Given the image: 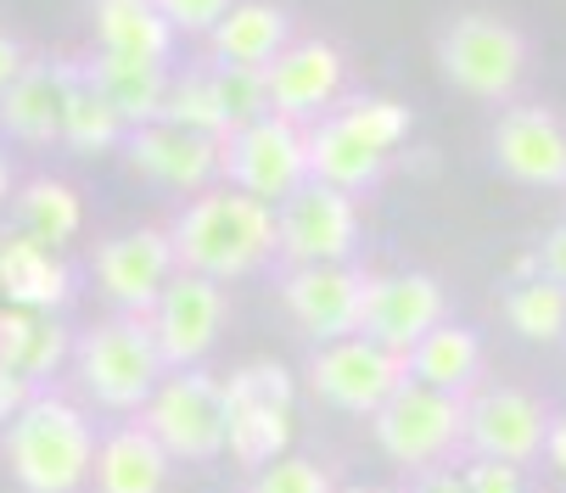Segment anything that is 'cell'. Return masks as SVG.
Segmentation results:
<instances>
[{"instance_id": "603a6c76", "label": "cell", "mask_w": 566, "mask_h": 493, "mask_svg": "<svg viewBox=\"0 0 566 493\" xmlns=\"http://www.w3.org/2000/svg\"><path fill=\"white\" fill-rule=\"evenodd\" d=\"M91 73V85L124 113V124H151V118H164V102H169V85H175V73L169 62H140V56H113V51H96L85 62Z\"/></svg>"}, {"instance_id": "4dcf8cb0", "label": "cell", "mask_w": 566, "mask_h": 493, "mask_svg": "<svg viewBox=\"0 0 566 493\" xmlns=\"http://www.w3.org/2000/svg\"><path fill=\"white\" fill-rule=\"evenodd\" d=\"M370 146H381V151H392V146H403V140H410V107H403V102H392V96H348L343 107H337Z\"/></svg>"}, {"instance_id": "484cf974", "label": "cell", "mask_w": 566, "mask_h": 493, "mask_svg": "<svg viewBox=\"0 0 566 493\" xmlns=\"http://www.w3.org/2000/svg\"><path fill=\"white\" fill-rule=\"evenodd\" d=\"M129 140V124L124 113L91 85L85 62H67V107H62V146L73 157H107V151H124Z\"/></svg>"}, {"instance_id": "d6a6232c", "label": "cell", "mask_w": 566, "mask_h": 493, "mask_svg": "<svg viewBox=\"0 0 566 493\" xmlns=\"http://www.w3.org/2000/svg\"><path fill=\"white\" fill-rule=\"evenodd\" d=\"M62 359H73L67 325H62L56 314H34V332H29V348H23V359H18V376H23L29 387H45V381L62 370Z\"/></svg>"}, {"instance_id": "f6af8a7d", "label": "cell", "mask_w": 566, "mask_h": 493, "mask_svg": "<svg viewBox=\"0 0 566 493\" xmlns=\"http://www.w3.org/2000/svg\"><path fill=\"white\" fill-rule=\"evenodd\" d=\"M348 493H387V487H348Z\"/></svg>"}, {"instance_id": "ab89813d", "label": "cell", "mask_w": 566, "mask_h": 493, "mask_svg": "<svg viewBox=\"0 0 566 493\" xmlns=\"http://www.w3.org/2000/svg\"><path fill=\"white\" fill-rule=\"evenodd\" d=\"M34 392H40V387H29L18 370H7V365H0V427H7V421L18 416V409H23Z\"/></svg>"}, {"instance_id": "9a60e30c", "label": "cell", "mask_w": 566, "mask_h": 493, "mask_svg": "<svg viewBox=\"0 0 566 493\" xmlns=\"http://www.w3.org/2000/svg\"><path fill=\"white\" fill-rule=\"evenodd\" d=\"M124 162H129V175H140L151 186L197 197V191L219 186V135H197L169 118H151V124L129 129Z\"/></svg>"}, {"instance_id": "277c9868", "label": "cell", "mask_w": 566, "mask_h": 493, "mask_svg": "<svg viewBox=\"0 0 566 493\" xmlns=\"http://www.w3.org/2000/svg\"><path fill=\"white\" fill-rule=\"evenodd\" d=\"M370 438L376 449L398 465V471H432L449 465L454 454H465V398L403 381L376 416H370Z\"/></svg>"}, {"instance_id": "d4e9b609", "label": "cell", "mask_w": 566, "mask_h": 493, "mask_svg": "<svg viewBox=\"0 0 566 493\" xmlns=\"http://www.w3.org/2000/svg\"><path fill=\"white\" fill-rule=\"evenodd\" d=\"M403 359H410V381L465 398L476 387V376H482V337L471 332V325H460V319H443Z\"/></svg>"}, {"instance_id": "6da1fadb", "label": "cell", "mask_w": 566, "mask_h": 493, "mask_svg": "<svg viewBox=\"0 0 566 493\" xmlns=\"http://www.w3.org/2000/svg\"><path fill=\"white\" fill-rule=\"evenodd\" d=\"M169 241L180 270L213 275V281H241L281 259V230H275V202L241 191V186H208L197 191L175 219Z\"/></svg>"}, {"instance_id": "cb8c5ba5", "label": "cell", "mask_w": 566, "mask_h": 493, "mask_svg": "<svg viewBox=\"0 0 566 493\" xmlns=\"http://www.w3.org/2000/svg\"><path fill=\"white\" fill-rule=\"evenodd\" d=\"M175 454L157 443L140 421L118 427L96 443V493H164Z\"/></svg>"}, {"instance_id": "4316f807", "label": "cell", "mask_w": 566, "mask_h": 493, "mask_svg": "<svg viewBox=\"0 0 566 493\" xmlns=\"http://www.w3.org/2000/svg\"><path fill=\"white\" fill-rule=\"evenodd\" d=\"M230 403V454L241 465H270L292 449V403H253V398H224Z\"/></svg>"}, {"instance_id": "e575fe53", "label": "cell", "mask_w": 566, "mask_h": 493, "mask_svg": "<svg viewBox=\"0 0 566 493\" xmlns=\"http://www.w3.org/2000/svg\"><path fill=\"white\" fill-rule=\"evenodd\" d=\"M465 487L471 493H533L527 487V465H511V460H482V454H465Z\"/></svg>"}, {"instance_id": "f1b7e54d", "label": "cell", "mask_w": 566, "mask_h": 493, "mask_svg": "<svg viewBox=\"0 0 566 493\" xmlns=\"http://www.w3.org/2000/svg\"><path fill=\"white\" fill-rule=\"evenodd\" d=\"M505 319L527 343H560L566 337V292L538 275V281H511L505 286Z\"/></svg>"}, {"instance_id": "7402d4cb", "label": "cell", "mask_w": 566, "mask_h": 493, "mask_svg": "<svg viewBox=\"0 0 566 493\" xmlns=\"http://www.w3.org/2000/svg\"><path fill=\"white\" fill-rule=\"evenodd\" d=\"M91 29L102 51L140 56V62H169L180 40L157 0H91Z\"/></svg>"}, {"instance_id": "9c48e42d", "label": "cell", "mask_w": 566, "mask_h": 493, "mask_svg": "<svg viewBox=\"0 0 566 493\" xmlns=\"http://www.w3.org/2000/svg\"><path fill=\"white\" fill-rule=\"evenodd\" d=\"M275 230L286 264H348L359 246V202L337 186L308 180L275 208Z\"/></svg>"}, {"instance_id": "4fadbf2b", "label": "cell", "mask_w": 566, "mask_h": 493, "mask_svg": "<svg viewBox=\"0 0 566 493\" xmlns=\"http://www.w3.org/2000/svg\"><path fill=\"white\" fill-rule=\"evenodd\" d=\"M449 319V292L443 281L421 275V270H398V275H370L365 281V314L359 332L392 354H410L432 325Z\"/></svg>"}, {"instance_id": "ee69618b", "label": "cell", "mask_w": 566, "mask_h": 493, "mask_svg": "<svg viewBox=\"0 0 566 493\" xmlns=\"http://www.w3.org/2000/svg\"><path fill=\"white\" fill-rule=\"evenodd\" d=\"M12 197V169H7V157H0V202Z\"/></svg>"}, {"instance_id": "8d00e7d4", "label": "cell", "mask_w": 566, "mask_h": 493, "mask_svg": "<svg viewBox=\"0 0 566 493\" xmlns=\"http://www.w3.org/2000/svg\"><path fill=\"white\" fill-rule=\"evenodd\" d=\"M29 332H34V308H18V303L0 308V365L7 370H18V359L29 348Z\"/></svg>"}, {"instance_id": "1f68e13d", "label": "cell", "mask_w": 566, "mask_h": 493, "mask_svg": "<svg viewBox=\"0 0 566 493\" xmlns=\"http://www.w3.org/2000/svg\"><path fill=\"white\" fill-rule=\"evenodd\" d=\"M213 78H219V96H224L230 129L259 124V118L275 113V107H270V78H264V67H219V62H213Z\"/></svg>"}, {"instance_id": "8992f818", "label": "cell", "mask_w": 566, "mask_h": 493, "mask_svg": "<svg viewBox=\"0 0 566 493\" xmlns=\"http://www.w3.org/2000/svg\"><path fill=\"white\" fill-rule=\"evenodd\" d=\"M140 427L164 443L175 460H213L230 443V403L224 381L208 376L202 365L169 370L157 381V392L140 409Z\"/></svg>"}, {"instance_id": "8fae6325", "label": "cell", "mask_w": 566, "mask_h": 493, "mask_svg": "<svg viewBox=\"0 0 566 493\" xmlns=\"http://www.w3.org/2000/svg\"><path fill=\"white\" fill-rule=\"evenodd\" d=\"M549 421H555V416H549L533 392H522V387H482V392H465V454L533 465V460H544Z\"/></svg>"}, {"instance_id": "b9f144b4", "label": "cell", "mask_w": 566, "mask_h": 493, "mask_svg": "<svg viewBox=\"0 0 566 493\" xmlns=\"http://www.w3.org/2000/svg\"><path fill=\"white\" fill-rule=\"evenodd\" d=\"M544 460H549V471L566 482V416H555L549 421V438H544Z\"/></svg>"}, {"instance_id": "52a82bcc", "label": "cell", "mask_w": 566, "mask_h": 493, "mask_svg": "<svg viewBox=\"0 0 566 493\" xmlns=\"http://www.w3.org/2000/svg\"><path fill=\"white\" fill-rule=\"evenodd\" d=\"M219 180L281 208L297 186H308V124L270 113L219 135Z\"/></svg>"}, {"instance_id": "30bf717a", "label": "cell", "mask_w": 566, "mask_h": 493, "mask_svg": "<svg viewBox=\"0 0 566 493\" xmlns=\"http://www.w3.org/2000/svg\"><path fill=\"white\" fill-rule=\"evenodd\" d=\"M224 314H230L224 281L197 275V270H180V275L164 286V297L146 308V325H151L157 348H164L169 370H186V365H202V359L219 348Z\"/></svg>"}, {"instance_id": "ba28073f", "label": "cell", "mask_w": 566, "mask_h": 493, "mask_svg": "<svg viewBox=\"0 0 566 493\" xmlns=\"http://www.w3.org/2000/svg\"><path fill=\"white\" fill-rule=\"evenodd\" d=\"M303 381L319 403L343 409V416H376V409L410 381V359L370 343L365 332H354V337H337V343H314Z\"/></svg>"}, {"instance_id": "d6986e66", "label": "cell", "mask_w": 566, "mask_h": 493, "mask_svg": "<svg viewBox=\"0 0 566 493\" xmlns=\"http://www.w3.org/2000/svg\"><path fill=\"white\" fill-rule=\"evenodd\" d=\"M381 175H387V151L370 146L343 113H326V118L308 124V180L359 197V191H370Z\"/></svg>"}, {"instance_id": "44dd1931", "label": "cell", "mask_w": 566, "mask_h": 493, "mask_svg": "<svg viewBox=\"0 0 566 493\" xmlns=\"http://www.w3.org/2000/svg\"><path fill=\"white\" fill-rule=\"evenodd\" d=\"M292 45V18L270 0H235L208 34V56L219 67H270Z\"/></svg>"}, {"instance_id": "836d02e7", "label": "cell", "mask_w": 566, "mask_h": 493, "mask_svg": "<svg viewBox=\"0 0 566 493\" xmlns=\"http://www.w3.org/2000/svg\"><path fill=\"white\" fill-rule=\"evenodd\" d=\"M248 493H337L332 471L319 465V460H303V454H281L270 465L253 471Z\"/></svg>"}, {"instance_id": "7bdbcfd3", "label": "cell", "mask_w": 566, "mask_h": 493, "mask_svg": "<svg viewBox=\"0 0 566 493\" xmlns=\"http://www.w3.org/2000/svg\"><path fill=\"white\" fill-rule=\"evenodd\" d=\"M505 275H511V281H538V275H544V264H538V246H527V253H516Z\"/></svg>"}, {"instance_id": "e0dca14e", "label": "cell", "mask_w": 566, "mask_h": 493, "mask_svg": "<svg viewBox=\"0 0 566 493\" xmlns=\"http://www.w3.org/2000/svg\"><path fill=\"white\" fill-rule=\"evenodd\" d=\"M494 162L516 186L566 191V124L549 107H505L494 124Z\"/></svg>"}, {"instance_id": "5bb4252c", "label": "cell", "mask_w": 566, "mask_h": 493, "mask_svg": "<svg viewBox=\"0 0 566 493\" xmlns=\"http://www.w3.org/2000/svg\"><path fill=\"white\" fill-rule=\"evenodd\" d=\"M365 281L370 275L354 264H292V275L281 281V303L308 343H337L359 332Z\"/></svg>"}, {"instance_id": "5b68a950", "label": "cell", "mask_w": 566, "mask_h": 493, "mask_svg": "<svg viewBox=\"0 0 566 493\" xmlns=\"http://www.w3.org/2000/svg\"><path fill=\"white\" fill-rule=\"evenodd\" d=\"M438 73L476 102H505L527 78V40L494 12H460L438 29Z\"/></svg>"}, {"instance_id": "f35d334b", "label": "cell", "mask_w": 566, "mask_h": 493, "mask_svg": "<svg viewBox=\"0 0 566 493\" xmlns=\"http://www.w3.org/2000/svg\"><path fill=\"white\" fill-rule=\"evenodd\" d=\"M538 264H544V275L566 292V224H555V230L538 241Z\"/></svg>"}, {"instance_id": "83f0119b", "label": "cell", "mask_w": 566, "mask_h": 493, "mask_svg": "<svg viewBox=\"0 0 566 493\" xmlns=\"http://www.w3.org/2000/svg\"><path fill=\"white\" fill-rule=\"evenodd\" d=\"M12 213H18V230H23V235L56 246V253L78 235V224H85V202H78V191L62 186V180H29V186L18 191Z\"/></svg>"}, {"instance_id": "d590c367", "label": "cell", "mask_w": 566, "mask_h": 493, "mask_svg": "<svg viewBox=\"0 0 566 493\" xmlns=\"http://www.w3.org/2000/svg\"><path fill=\"white\" fill-rule=\"evenodd\" d=\"M157 7H164V18L175 23V34H202L208 40L235 0H157Z\"/></svg>"}, {"instance_id": "ac0fdd59", "label": "cell", "mask_w": 566, "mask_h": 493, "mask_svg": "<svg viewBox=\"0 0 566 493\" xmlns=\"http://www.w3.org/2000/svg\"><path fill=\"white\" fill-rule=\"evenodd\" d=\"M62 107H67V62L29 56V67L0 96V135L23 146H62Z\"/></svg>"}, {"instance_id": "3957f363", "label": "cell", "mask_w": 566, "mask_h": 493, "mask_svg": "<svg viewBox=\"0 0 566 493\" xmlns=\"http://www.w3.org/2000/svg\"><path fill=\"white\" fill-rule=\"evenodd\" d=\"M73 370H78V387H85L102 409H146V398L157 392V381L169 376V359L157 348L146 314H113V319H96L85 337L73 343Z\"/></svg>"}, {"instance_id": "f546056e", "label": "cell", "mask_w": 566, "mask_h": 493, "mask_svg": "<svg viewBox=\"0 0 566 493\" xmlns=\"http://www.w3.org/2000/svg\"><path fill=\"white\" fill-rule=\"evenodd\" d=\"M164 118L180 124V129H197V135H230V113H224V96H219L213 67L175 73L169 102H164Z\"/></svg>"}, {"instance_id": "ffe728a7", "label": "cell", "mask_w": 566, "mask_h": 493, "mask_svg": "<svg viewBox=\"0 0 566 493\" xmlns=\"http://www.w3.org/2000/svg\"><path fill=\"white\" fill-rule=\"evenodd\" d=\"M73 292V275L67 264L56 259V246L12 230L0 241V297L18 303V308H34V314H56Z\"/></svg>"}, {"instance_id": "7c38bea8", "label": "cell", "mask_w": 566, "mask_h": 493, "mask_svg": "<svg viewBox=\"0 0 566 493\" xmlns=\"http://www.w3.org/2000/svg\"><path fill=\"white\" fill-rule=\"evenodd\" d=\"M175 275H180V259H175L169 224H140L96 246V286L124 314H146Z\"/></svg>"}, {"instance_id": "74e56055", "label": "cell", "mask_w": 566, "mask_h": 493, "mask_svg": "<svg viewBox=\"0 0 566 493\" xmlns=\"http://www.w3.org/2000/svg\"><path fill=\"white\" fill-rule=\"evenodd\" d=\"M410 493H471V487H465V471L460 465H432V471H416L410 476Z\"/></svg>"}, {"instance_id": "60d3db41", "label": "cell", "mask_w": 566, "mask_h": 493, "mask_svg": "<svg viewBox=\"0 0 566 493\" xmlns=\"http://www.w3.org/2000/svg\"><path fill=\"white\" fill-rule=\"evenodd\" d=\"M23 67H29V51H23V40L0 29V96H7V85H12V78H18Z\"/></svg>"}, {"instance_id": "7a4b0ae2", "label": "cell", "mask_w": 566, "mask_h": 493, "mask_svg": "<svg viewBox=\"0 0 566 493\" xmlns=\"http://www.w3.org/2000/svg\"><path fill=\"white\" fill-rule=\"evenodd\" d=\"M96 443L78 403L34 392L7 421V471L23 493H78L96 476Z\"/></svg>"}, {"instance_id": "2e32d148", "label": "cell", "mask_w": 566, "mask_h": 493, "mask_svg": "<svg viewBox=\"0 0 566 493\" xmlns=\"http://www.w3.org/2000/svg\"><path fill=\"white\" fill-rule=\"evenodd\" d=\"M270 107L297 118V124H314L343 107V91H348V56L332 45V40H292L270 67Z\"/></svg>"}]
</instances>
